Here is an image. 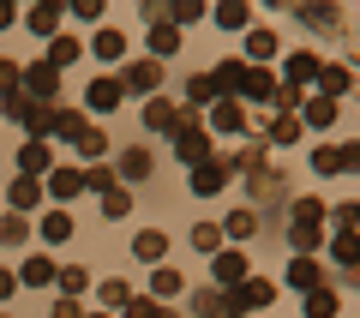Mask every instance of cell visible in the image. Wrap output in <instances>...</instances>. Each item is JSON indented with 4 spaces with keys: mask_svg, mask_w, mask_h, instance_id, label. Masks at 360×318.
<instances>
[{
    "mask_svg": "<svg viewBox=\"0 0 360 318\" xmlns=\"http://www.w3.org/2000/svg\"><path fill=\"white\" fill-rule=\"evenodd\" d=\"M42 241H49V246L72 241V210H49V217H42Z\"/></svg>",
    "mask_w": 360,
    "mask_h": 318,
    "instance_id": "25",
    "label": "cell"
},
{
    "mask_svg": "<svg viewBox=\"0 0 360 318\" xmlns=\"http://www.w3.org/2000/svg\"><path fill=\"white\" fill-rule=\"evenodd\" d=\"M37 37H60V6H30V18H25Z\"/></svg>",
    "mask_w": 360,
    "mask_h": 318,
    "instance_id": "26",
    "label": "cell"
},
{
    "mask_svg": "<svg viewBox=\"0 0 360 318\" xmlns=\"http://www.w3.org/2000/svg\"><path fill=\"white\" fill-rule=\"evenodd\" d=\"M96 318H108V312H96Z\"/></svg>",
    "mask_w": 360,
    "mask_h": 318,
    "instance_id": "53",
    "label": "cell"
},
{
    "mask_svg": "<svg viewBox=\"0 0 360 318\" xmlns=\"http://www.w3.org/2000/svg\"><path fill=\"white\" fill-rule=\"evenodd\" d=\"M54 318H84V312H78V300H66V294H60V300H54Z\"/></svg>",
    "mask_w": 360,
    "mask_h": 318,
    "instance_id": "50",
    "label": "cell"
},
{
    "mask_svg": "<svg viewBox=\"0 0 360 318\" xmlns=\"http://www.w3.org/2000/svg\"><path fill=\"white\" fill-rule=\"evenodd\" d=\"M168 132H174V156H180V163H205V156H210V132L198 127L193 108H174V127H168Z\"/></svg>",
    "mask_w": 360,
    "mask_h": 318,
    "instance_id": "2",
    "label": "cell"
},
{
    "mask_svg": "<svg viewBox=\"0 0 360 318\" xmlns=\"http://www.w3.org/2000/svg\"><path fill=\"white\" fill-rule=\"evenodd\" d=\"M18 90H30V102L54 108V96H60V72H54L49 61H37V66H25V84H18Z\"/></svg>",
    "mask_w": 360,
    "mask_h": 318,
    "instance_id": "3",
    "label": "cell"
},
{
    "mask_svg": "<svg viewBox=\"0 0 360 318\" xmlns=\"http://www.w3.org/2000/svg\"><path fill=\"white\" fill-rule=\"evenodd\" d=\"M186 96H193V108H210V102H217V84H210V72H198L193 84H186Z\"/></svg>",
    "mask_w": 360,
    "mask_h": 318,
    "instance_id": "41",
    "label": "cell"
},
{
    "mask_svg": "<svg viewBox=\"0 0 360 318\" xmlns=\"http://www.w3.org/2000/svg\"><path fill=\"white\" fill-rule=\"evenodd\" d=\"M13 294H18V276H13V270H0V300H13Z\"/></svg>",
    "mask_w": 360,
    "mask_h": 318,
    "instance_id": "51",
    "label": "cell"
},
{
    "mask_svg": "<svg viewBox=\"0 0 360 318\" xmlns=\"http://www.w3.org/2000/svg\"><path fill=\"white\" fill-rule=\"evenodd\" d=\"M330 253H336V265H342V276H348V270L360 265V234L354 229H336L330 234Z\"/></svg>",
    "mask_w": 360,
    "mask_h": 318,
    "instance_id": "17",
    "label": "cell"
},
{
    "mask_svg": "<svg viewBox=\"0 0 360 318\" xmlns=\"http://www.w3.org/2000/svg\"><path fill=\"white\" fill-rule=\"evenodd\" d=\"M300 139V120L295 115H276V120H270V144H295Z\"/></svg>",
    "mask_w": 360,
    "mask_h": 318,
    "instance_id": "39",
    "label": "cell"
},
{
    "mask_svg": "<svg viewBox=\"0 0 360 318\" xmlns=\"http://www.w3.org/2000/svg\"><path fill=\"white\" fill-rule=\"evenodd\" d=\"M336 306H342V300H336V288H312L307 294V318H336Z\"/></svg>",
    "mask_w": 360,
    "mask_h": 318,
    "instance_id": "32",
    "label": "cell"
},
{
    "mask_svg": "<svg viewBox=\"0 0 360 318\" xmlns=\"http://www.w3.org/2000/svg\"><path fill=\"white\" fill-rule=\"evenodd\" d=\"M240 78H246V61H222L217 72H210V84H217V96H222V90H240Z\"/></svg>",
    "mask_w": 360,
    "mask_h": 318,
    "instance_id": "30",
    "label": "cell"
},
{
    "mask_svg": "<svg viewBox=\"0 0 360 318\" xmlns=\"http://www.w3.org/2000/svg\"><path fill=\"white\" fill-rule=\"evenodd\" d=\"M18 84H25V66H13V61H0V90H6V96H13Z\"/></svg>",
    "mask_w": 360,
    "mask_h": 318,
    "instance_id": "46",
    "label": "cell"
},
{
    "mask_svg": "<svg viewBox=\"0 0 360 318\" xmlns=\"http://www.w3.org/2000/svg\"><path fill=\"white\" fill-rule=\"evenodd\" d=\"M6 198H13V210H18V217H30V210H37V204H42V180L18 174V180H13V192H6Z\"/></svg>",
    "mask_w": 360,
    "mask_h": 318,
    "instance_id": "15",
    "label": "cell"
},
{
    "mask_svg": "<svg viewBox=\"0 0 360 318\" xmlns=\"http://www.w3.org/2000/svg\"><path fill=\"white\" fill-rule=\"evenodd\" d=\"M72 144H78V151H84V156H90V163H96V156H103V151H108V132H103V127H84V132H78V139H72Z\"/></svg>",
    "mask_w": 360,
    "mask_h": 318,
    "instance_id": "35",
    "label": "cell"
},
{
    "mask_svg": "<svg viewBox=\"0 0 360 318\" xmlns=\"http://www.w3.org/2000/svg\"><path fill=\"white\" fill-rule=\"evenodd\" d=\"M90 54H96V61H120V54H127V37H120V30H96Z\"/></svg>",
    "mask_w": 360,
    "mask_h": 318,
    "instance_id": "27",
    "label": "cell"
},
{
    "mask_svg": "<svg viewBox=\"0 0 360 318\" xmlns=\"http://www.w3.org/2000/svg\"><path fill=\"white\" fill-rule=\"evenodd\" d=\"M222 186H229V163H222V156L193 163V192H198V198H210V192H222Z\"/></svg>",
    "mask_w": 360,
    "mask_h": 318,
    "instance_id": "5",
    "label": "cell"
},
{
    "mask_svg": "<svg viewBox=\"0 0 360 318\" xmlns=\"http://www.w3.org/2000/svg\"><path fill=\"white\" fill-rule=\"evenodd\" d=\"M174 18H180V25H193V18H205V6H198V0H180Z\"/></svg>",
    "mask_w": 360,
    "mask_h": 318,
    "instance_id": "48",
    "label": "cell"
},
{
    "mask_svg": "<svg viewBox=\"0 0 360 318\" xmlns=\"http://www.w3.org/2000/svg\"><path fill=\"white\" fill-rule=\"evenodd\" d=\"M217 25L222 30H246V25H252V13H246L240 0H229V6H217Z\"/></svg>",
    "mask_w": 360,
    "mask_h": 318,
    "instance_id": "36",
    "label": "cell"
},
{
    "mask_svg": "<svg viewBox=\"0 0 360 318\" xmlns=\"http://www.w3.org/2000/svg\"><path fill=\"white\" fill-rule=\"evenodd\" d=\"M78 54H84V42H78V37H49V66H54V72H60V66H72Z\"/></svg>",
    "mask_w": 360,
    "mask_h": 318,
    "instance_id": "24",
    "label": "cell"
},
{
    "mask_svg": "<svg viewBox=\"0 0 360 318\" xmlns=\"http://www.w3.org/2000/svg\"><path fill=\"white\" fill-rule=\"evenodd\" d=\"M174 49H180V30L168 25V18H162V25H150V61L162 66V61H168V54H174Z\"/></svg>",
    "mask_w": 360,
    "mask_h": 318,
    "instance_id": "19",
    "label": "cell"
},
{
    "mask_svg": "<svg viewBox=\"0 0 360 318\" xmlns=\"http://www.w3.org/2000/svg\"><path fill=\"white\" fill-rule=\"evenodd\" d=\"M144 127H150V132H168V127H174V102H162V96L144 102Z\"/></svg>",
    "mask_w": 360,
    "mask_h": 318,
    "instance_id": "31",
    "label": "cell"
},
{
    "mask_svg": "<svg viewBox=\"0 0 360 318\" xmlns=\"http://www.w3.org/2000/svg\"><path fill=\"white\" fill-rule=\"evenodd\" d=\"M120 96H127V90H120V78H96V84L84 90L90 115H115V108H120Z\"/></svg>",
    "mask_w": 360,
    "mask_h": 318,
    "instance_id": "10",
    "label": "cell"
},
{
    "mask_svg": "<svg viewBox=\"0 0 360 318\" xmlns=\"http://www.w3.org/2000/svg\"><path fill=\"white\" fill-rule=\"evenodd\" d=\"M127 300H132V288H127L120 276H108V282H103V306H127Z\"/></svg>",
    "mask_w": 360,
    "mask_h": 318,
    "instance_id": "45",
    "label": "cell"
},
{
    "mask_svg": "<svg viewBox=\"0 0 360 318\" xmlns=\"http://www.w3.org/2000/svg\"><path fill=\"white\" fill-rule=\"evenodd\" d=\"M319 84H324V96H348V90H354V72H348V66H319Z\"/></svg>",
    "mask_w": 360,
    "mask_h": 318,
    "instance_id": "22",
    "label": "cell"
},
{
    "mask_svg": "<svg viewBox=\"0 0 360 318\" xmlns=\"http://www.w3.org/2000/svg\"><path fill=\"white\" fill-rule=\"evenodd\" d=\"M0 241H6V246H25V241H30V217L6 210V217H0Z\"/></svg>",
    "mask_w": 360,
    "mask_h": 318,
    "instance_id": "28",
    "label": "cell"
},
{
    "mask_svg": "<svg viewBox=\"0 0 360 318\" xmlns=\"http://www.w3.org/2000/svg\"><path fill=\"white\" fill-rule=\"evenodd\" d=\"M18 282H30V288H42V282H54V265H49V258H25V270H18Z\"/></svg>",
    "mask_w": 360,
    "mask_h": 318,
    "instance_id": "37",
    "label": "cell"
},
{
    "mask_svg": "<svg viewBox=\"0 0 360 318\" xmlns=\"http://www.w3.org/2000/svg\"><path fill=\"white\" fill-rule=\"evenodd\" d=\"M288 282H295V288H330V282H324V265L319 258H295V265H288Z\"/></svg>",
    "mask_w": 360,
    "mask_h": 318,
    "instance_id": "16",
    "label": "cell"
},
{
    "mask_svg": "<svg viewBox=\"0 0 360 318\" xmlns=\"http://www.w3.org/2000/svg\"><path fill=\"white\" fill-rule=\"evenodd\" d=\"M13 18H18V13H13V6H6V0H0V30H6V25H13Z\"/></svg>",
    "mask_w": 360,
    "mask_h": 318,
    "instance_id": "52",
    "label": "cell"
},
{
    "mask_svg": "<svg viewBox=\"0 0 360 318\" xmlns=\"http://www.w3.org/2000/svg\"><path fill=\"white\" fill-rule=\"evenodd\" d=\"M198 312H205V318H240V312L229 306V294H217V288H205V294H198Z\"/></svg>",
    "mask_w": 360,
    "mask_h": 318,
    "instance_id": "34",
    "label": "cell"
},
{
    "mask_svg": "<svg viewBox=\"0 0 360 318\" xmlns=\"http://www.w3.org/2000/svg\"><path fill=\"white\" fill-rule=\"evenodd\" d=\"M78 192H84V168H49V186H42V198H60V204H72Z\"/></svg>",
    "mask_w": 360,
    "mask_h": 318,
    "instance_id": "6",
    "label": "cell"
},
{
    "mask_svg": "<svg viewBox=\"0 0 360 318\" xmlns=\"http://www.w3.org/2000/svg\"><path fill=\"white\" fill-rule=\"evenodd\" d=\"M336 229H360V210H354V204H336Z\"/></svg>",
    "mask_w": 360,
    "mask_h": 318,
    "instance_id": "49",
    "label": "cell"
},
{
    "mask_svg": "<svg viewBox=\"0 0 360 318\" xmlns=\"http://www.w3.org/2000/svg\"><path fill=\"white\" fill-rule=\"evenodd\" d=\"M54 282L66 288V300H78V294L90 288V270H84V265H66V270H54Z\"/></svg>",
    "mask_w": 360,
    "mask_h": 318,
    "instance_id": "29",
    "label": "cell"
},
{
    "mask_svg": "<svg viewBox=\"0 0 360 318\" xmlns=\"http://www.w3.org/2000/svg\"><path fill=\"white\" fill-rule=\"evenodd\" d=\"M276 49H283V42H276V30H246V61H252V66H264Z\"/></svg>",
    "mask_w": 360,
    "mask_h": 318,
    "instance_id": "20",
    "label": "cell"
},
{
    "mask_svg": "<svg viewBox=\"0 0 360 318\" xmlns=\"http://www.w3.org/2000/svg\"><path fill=\"white\" fill-rule=\"evenodd\" d=\"M162 318H174V312H162Z\"/></svg>",
    "mask_w": 360,
    "mask_h": 318,
    "instance_id": "54",
    "label": "cell"
},
{
    "mask_svg": "<svg viewBox=\"0 0 360 318\" xmlns=\"http://www.w3.org/2000/svg\"><path fill=\"white\" fill-rule=\"evenodd\" d=\"M156 84H162V66L156 61H132L127 72H120V90H139V96H150Z\"/></svg>",
    "mask_w": 360,
    "mask_h": 318,
    "instance_id": "9",
    "label": "cell"
},
{
    "mask_svg": "<svg viewBox=\"0 0 360 318\" xmlns=\"http://www.w3.org/2000/svg\"><path fill=\"white\" fill-rule=\"evenodd\" d=\"M180 288H186V282H180V270H174V265H156V276H150V300H174Z\"/></svg>",
    "mask_w": 360,
    "mask_h": 318,
    "instance_id": "23",
    "label": "cell"
},
{
    "mask_svg": "<svg viewBox=\"0 0 360 318\" xmlns=\"http://www.w3.org/2000/svg\"><path fill=\"white\" fill-rule=\"evenodd\" d=\"M217 241H222L217 222H198V229H193V246H198V253H217Z\"/></svg>",
    "mask_w": 360,
    "mask_h": 318,
    "instance_id": "44",
    "label": "cell"
},
{
    "mask_svg": "<svg viewBox=\"0 0 360 318\" xmlns=\"http://www.w3.org/2000/svg\"><path fill=\"white\" fill-rule=\"evenodd\" d=\"M84 127H90V120L78 115V108H49V127H42V139H66V144H72Z\"/></svg>",
    "mask_w": 360,
    "mask_h": 318,
    "instance_id": "8",
    "label": "cell"
},
{
    "mask_svg": "<svg viewBox=\"0 0 360 318\" xmlns=\"http://www.w3.org/2000/svg\"><path fill=\"white\" fill-rule=\"evenodd\" d=\"M319 54H312V49H300V54H288V66H283V72H288V90H300V84H312V78H319Z\"/></svg>",
    "mask_w": 360,
    "mask_h": 318,
    "instance_id": "13",
    "label": "cell"
},
{
    "mask_svg": "<svg viewBox=\"0 0 360 318\" xmlns=\"http://www.w3.org/2000/svg\"><path fill=\"white\" fill-rule=\"evenodd\" d=\"M210 276L234 288V282H246L252 270H246V258H240V253H210Z\"/></svg>",
    "mask_w": 360,
    "mask_h": 318,
    "instance_id": "14",
    "label": "cell"
},
{
    "mask_svg": "<svg viewBox=\"0 0 360 318\" xmlns=\"http://www.w3.org/2000/svg\"><path fill=\"white\" fill-rule=\"evenodd\" d=\"M120 174H127V180H144V174H150V151H139V144L120 151Z\"/></svg>",
    "mask_w": 360,
    "mask_h": 318,
    "instance_id": "33",
    "label": "cell"
},
{
    "mask_svg": "<svg viewBox=\"0 0 360 318\" xmlns=\"http://www.w3.org/2000/svg\"><path fill=\"white\" fill-rule=\"evenodd\" d=\"M336 120V102L330 96H307L300 102V127H330Z\"/></svg>",
    "mask_w": 360,
    "mask_h": 318,
    "instance_id": "21",
    "label": "cell"
},
{
    "mask_svg": "<svg viewBox=\"0 0 360 318\" xmlns=\"http://www.w3.org/2000/svg\"><path fill=\"white\" fill-rule=\"evenodd\" d=\"M270 300H276L270 276H246V282H234V294H229L234 312H258V306H270Z\"/></svg>",
    "mask_w": 360,
    "mask_h": 318,
    "instance_id": "4",
    "label": "cell"
},
{
    "mask_svg": "<svg viewBox=\"0 0 360 318\" xmlns=\"http://www.w3.org/2000/svg\"><path fill=\"white\" fill-rule=\"evenodd\" d=\"M300 18H307V25H319V30H336V13H330V6H307Z\"/></svg>",
    "mask_w": 360,
    "mask_h": 318,
    "instance_id": "47",
    "label": "cell"
},
{
    "mask_svg": "<svg viewBox=\"0 0 360 318\" xmlns=\"http://www.w3.org/2000/svg\"><path fill=\"white\" fill-rule=\"evenodd\" d=\"M222 234H234V241H252V234H258V217H252V210H234Z\"/></svg>",
    "mask_w": 360,
    "mask_h": 318,
    "instance_id": "40",
    "label": "cell"
},
{
    "mask_svg": "<svg viewBox=\"0 0 360 318\" xmlns=\"http://www.w3.org/2000/svg\"><path fill=\"white\" fill-rule=\"evenodd\" d=\"M54 168V144H42V139H30V144H18V174H49Z\"/></svg>",
    "mask_w": 360,
    "mask_h": 318,
    "instance_id": "7",
    "label": "cell"
},
{
    "mask_svg": "<svg viewBox=\"0 0 360 318\" xmlns=\"http://www.w3.org/2000/svg\"><path fill=\"white\" fill-rule=\"evenodd\" d=\"M120 318H162V300H150V294H132V300L120 306Z\"/></svg>",
    "mask_w": 360,
    "mask_h": 318,
    "instance_id": "38",
    "label": "cell"
},
{
    "mask_svg": "<svg viewBox=\"0 0 360 318\" xmlns=\"http://www.w3.org/2000/svg\"><path fill=\"white\" fill-rule=\"evenodd\" d=\"M319 222H324V198H295L288 204V246H295V258H312L319 253Z\"/></svg>",
    "mask_w": 360,
    "mask_h": 318,
    "instance_id": "1",
    "label": "cell"
},
{
    "mask_svg": "<svg viewBox=\"0 0 360 318\" xmlns=\"http://www.w3.org/2000/svg\"><path fill=\"white\" fill-rule=\"evenodd\" d=\"M84 186H96V192H115V186H120V174H115V168H103V163H96V168L84 174Z\"/></svg>",
    "mask_w": 360,
    "mask_h": 318,
    "instance_id": "43",
    "label": "cell"
},
{
    "mask_svg": "<svg viewBox=\"0 0 360 318\" xmlns=\"http://www.w3.org/2000/svg\"><path fill=\"white\" fill-rule=\"evenodd\" d=\"M127 210H132V192H127V186L103 192V217H127Z\"/></svg>",
    "mask_w": 360,
    "mask_h": 318,
    "instance_id": "42",
    "label": "cell"
},
{
    "mask_svg": "<svg viewBox=\"0 0 360 318\" xmlns=\"http://www.w3.org/2000/svg\"><path fill=\"white\" fill-rule=\"evenodd\" d=\"M276 72H264V66H246V78H240V96H252V102H276Z\"/></svg>",
    "mask_w": 360,
    "mask_h": 318,
    "instance_id": "12",
    "label": "cell"
},
{
    "mask_svg": "<svg viewBox=\"0 0 360 318\" xmlns=\"http://www.w3.org/2000/svg\"><path fill=\"white\" fill-rule=\"evenodd\" d=\"M210 127H217V132H246V108L234 96H217V102H210Z\"/></svg>",
    "mask_w": 360,
    "mask_h": 318,
    "instance_id": "11",
    "label": "cell"
},
{
    "mask_svg": "<svg viewBox=\"0 0 360 318\" xmlns=\"http://www.w3.org/2000/svg\"><path fill=\"white\" fill-rule=\"evenodd\" d=\"M132 253H139V258H150V265H162L168 234H162V229H139V234H132Z\"/></svg>",
    "mask_w": 360,
    "mask_h": 318,
    "instance_id": "18",
    "label": "cell"
}]
</instances>
